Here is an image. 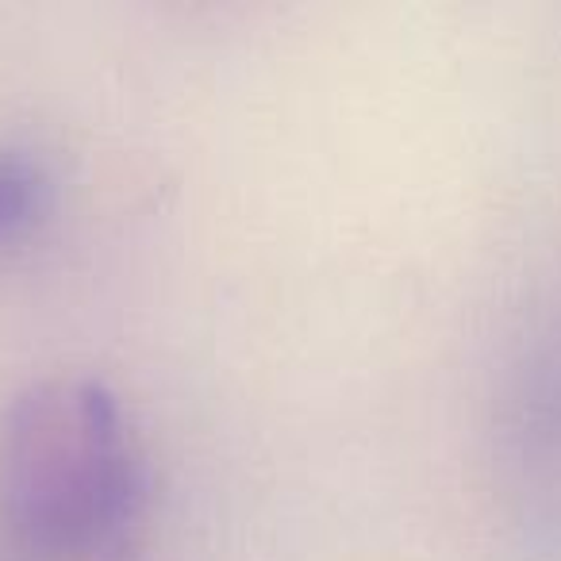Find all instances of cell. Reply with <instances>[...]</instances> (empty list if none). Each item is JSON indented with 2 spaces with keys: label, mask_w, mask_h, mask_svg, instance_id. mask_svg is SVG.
Listing matches in <instances>:
<instances>
[{
  "label": "cell",
  "mask_w": 561,
  "mask_h": 561,
  "mask_svg": "<svg viewBox=\"0 0 561 561\" xmlns=\"http://www.w3.org/2000/svg\"><path fill=\"white\" fill-rule=\"evenodd\" d=\"M150 458L96 377L27 381L0 408V523L55 561H119L150 515Z\"/></svg>",
  "instance_id": "1"
},
{
  "label": "cell",
  "mask_w": 561,
  "mask_h": 561,
  "mask_svg": "<svg viewBox=\"0 0 561 561\" xmlns=\"http://www.w3.org/2000/svg\"><path fill=\"white\" fill-rule=\"evenodd\" d=\"M50 170L20 147H0V247L16 242L50 208Z\"/></svg>",
  "instance_id": "2"
}]
</instances>
